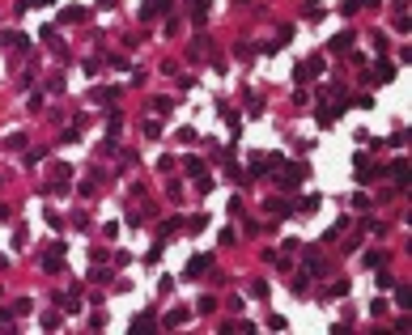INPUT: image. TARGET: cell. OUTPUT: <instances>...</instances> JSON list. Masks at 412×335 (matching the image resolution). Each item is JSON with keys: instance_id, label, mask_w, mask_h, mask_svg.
<instances>
[{"instance_id": "cell-9", "label": "cell", "mask_w": 412, "mask_h": 335, "mask_svg": "<svg viewBox=\"0 0 412 335\" xmlns=\"http://www.w3.org/2000/svg\"><path fill=\"white\" fill-rule=\"evenodd\" d=\"M132 327H140V331H144V327H153V310H144V314H140L136 322H132Z\"/></svg>"}, {"instance_id": "cell-2", "label": "cell", "mask_w": 412, "mask_h": 335, "mask_svg": "<svg viewBox=\"0 0 412 335\" xmlns=\"http://www.w3.org/2000/svg\"><path fill=\"white\" fill-rule=\"evenodd\" d=\"M281 183H285V187H298V183H302V165H298V161H289L285 170H281Z\"/></svg>"}, {"instance_id": "cell-10", "label": "cell", "mask_w": 412, "mask_h": 335, "mask_svg": "<svg viewBox=\"0 0 412 335\" xmlns=\"http://www.w3.org/2000/svg\"><path fill=\"white\" fill-rule=\"evenodd\" d=\"M391 174L399 178V183H404V178H408V161H395V165H391Z\"/></svg>"}, {"instance_id": "cell-11", "label": "cell", "mask_w": 412, "mask_h": 335, "mask_svg": "<svg viewBox=\"0 0 412 335\" xmlns=\"http://www.w3.org/2000/svg\"><path fill=\"white\" fill-rule=\"evenodd\" d=\"M196 310H200V314H209V310H217V302H213V297H200Z\"/></svg>"}, {"instance_id": "cell-3", "label": "cell", "mask_w": 412, "mask_h": 335, "mask_svg": "<svg viewBox=\"0 0 412 335\" xmlns=\"http://www.w3.org/2000/svg\"><path fill=\"white\" fill-rule=\"evenodd\" d=\"M170 9V0H144L140 5V17H157V13H166Z\"/></svg>"}, {"instance_id": "cell-7", "label": "cell", "mask_w": 412, "mask_h": 335, "mask_svg": "<svg viewBox=\"0 0 412 335\" xmlns=\"http://www.w3.org/2000/svg\"><path fill=\"white\" fill-rule=\"evenodd\" d=\"M268 212H276V217H285V212H289V199H268Z\"/></svg>"}, {"instance_id": "cell-1", "label": "cell", "mask_w": 412, "mask_h": 335, "mask_svg": "<svg viewBox=\"0 0 412 335\" xmlns=\"http://www.w3.org/2000/svg\"><path fill=\"white\" fill-rule=\"evenodd\" d=\"M319 73H323V59H319V55H314V59H302V64H298V73H293V77H298V81H314V77H319Z\"/></svg>"}, {"instance_id": "cell-6", "label": "cell", "mask_w": 412, "mask_h": 335, "mask_svg": "<svg viewBox=\"0 0 412 335\" xmlns=\"http://www.w3.org/2000/svg\"><path fill=\"white\" fill-rule=\"evenodd\" d=\"M348 47H353V34H336L332 39V51H348Z\"/></svg>"}, {"instance_id": "cell-5", "label": "cell", "mask_w": 412, "mask_h": 335, "mask_svg": "<svg viewBox=\"0 0 412 335\" xmlns=\"http://www.w3.org/2000/svg\"><path fill=\"white\" fill-rule=\"evenodd\" d=\"M340 106H344V102H336V106H319V123L327 127V123H332L336 115H340Z\"/></svg>"}, {"instance_id": "cell-4", "label": "cell", "mask_w": 412, "mask_h": 335, "mask_svg": "<svg viewBox=\"0 0 412 335\" xmlns=\"http://www.w3.org/2000/svg\"><path fill=\"white\" fill-rule=\"evenodd\" d=\"M204 267H213V259L209 255H196V259L187 263V276H204Z\"/></svg>"}, {"instance_id": "cell-8", "label": "cell", "mask_w": 412, "mask_h": 335, "mask_svg": "<svg viewBox=\"0 0 412 335\" xmlns=\"http://www.w3.org/2000/svg\"><path fill=\"white\" fill-rule=\"evenodd\" d=\"M5 43L17 47V51H21V47H30V39H21V34H5Z\"/></svg>"}]
</instances>
